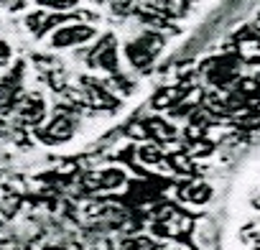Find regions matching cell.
<instances>
[{
    "label": "cell",
    "mask_w": 260,
    "mask_h": 250,
    "mask_svg": "<svg viewBox=\"0 0 260 250\" xmlns=\"http://www.w3.org/2000/svg\"><path fill=\"white\" fill-rule=\"evenodd\" d=\"M146 3H148V8H153L161 18L164 16H176V3H179V0H146Z\"/></svg>",
    "instance_id": "cell-12"
},
{
    "label": "cell",
    "mask_w": 260,
    "mask_h": 250,
    "mask_svg": "<svg viewBox=\"0 0 260 250\" xmlns=\"http://www.w3.org/2000/svg\"><path fill=\"white\" fill-rule=\"evenodd\" d=\"M89 64L97 67V69H105V72H117V44H115V36L107 34L100 39V44L89 51Z\"/></svg>",
    "instance_id": "cell-4"
},
{
    "label": "cell",
    "mask_w": 260,
    "mask_h": 250,
    "mask_svg": "<svg viewBox=\"0 0 260 250\" xmlns=\"http://www.w3.org/2000/svg\"><path fill=\"white\" fill-rule=\"evenodd\" d=\"M82 84L87 87V97L92 100L94 107H100V110H112V107H117L115 95H110V89H107L105 84H100L97 79H92V77H82Z\"/></svg>",
    "instance_id": "cell-8"
},
{
    "label": "cell",
    "mask_w": 260,
    "mask_h": 250,
    "mask_svg": "<svg viewBox=\"0 0 260 250\" xmlns=\"http://www.w3.org/2000/svg\"><path fill=\"white\" fill-rule=\"evenodd\" d=\"M36 6L49 13H69L79 6V0H36Z\"/></svg>",
    "instance_id": "cell-11"
},
{
    "label": "cell",
    "mask_w": 260,
    "mask_h": 250,
    "mask_svg": "<svg viewBox=\"0 0 260 250\" xmlns=\"http://www.w3.org/2000/svg\"><path fill=\"white\" fill-rule=\"evenodd\" d=\"M74 136V122L67 115H56L46 128L41 131V141L44 143H64Z\"/></svg>",
    "instance_id": "cell-7"
},
{
    "label": "cell",
    "mask_w": 260,
    "mask_h": 250,
    "mask_svg": "<svg viewBox=\"0 0 260 250\" xmlns=\"http://www.w3.org/2000/svg\"><path fill=\"white\" fill-rule=\"evenodd\" d=\"M79 16L82 13H44V11H34V13L26 16V26H28V31L36 39H41L46 31H54V28H59V26H64V23L79 18Z\"/></svg>",
    "instance_id": "cell-3"
},
{
    "label": "cell",
    "mask_w": 260,
    "mask_h": 250,
    "mask_svg": "<svg viewBox=\"0 0 260 250\" xmlns=\"http://www.w3.org/2000/svg\"><path fill=\"white\" fill-rule=\"evenodd\" d=\"M146 128H151V136L158 138V141H176V128H174V125H169L166 120L153 117V120H148Z\"/></svg>",
    "instance_id": "cell-10"
},
{
    "label": "cell",
    "mask_w": 260,
    "mask_h": 250,
    "mask_svg": "<svg viewBox=\"0 0 260 250\" xmlns=\"http://www.w3.org/2000/svg\"><path fill=\"white\" fill-rule=\"evenodd\" d=\"M13 59V51H11V44L8 41H0V67H8Z\"/></svg>",
    "instance_id": "cell-14"
},
{
    "label": "cell",
    "mask_w": 260,
    "mask_h": 250,
    "mask_svg": "<svg viewBox=\"0 0 260 250\" xmlns=\"http://www.w3.org/2000/svg\"><path fill=\"white\" fill-rule=\"evenodd\" d=\"M16 112L23 122L28 125H39L44 117H46V102L39 92H31V95H23L16 105Z\"/></svg>",
    "instance_id": "cell-5"
},
{
    "label": "cell",
    "mask_w": 260,
    "mask_h": 250,
    "mask_svg": "<svg viewBox=\"0 0 260 250\" xmlns=\"http://www.w3.org/2000/svg\"><path fill=\"white\" fill-rule=\"evenodd\" d=\"M97 36V28L89 23H64L51 31V49H74Z\"/></svg>",
    "instance_id": "cell-2"
},
{
    "label": "cell",
    "mask_w": 260,
    "mask_h": 250,
    "mask_svg": "<svg viewBox=\"0 0 260 250\" xmlns=\"http://www.w3.org/2000/svg\"><path fill=\"white\" fill-rule=\"evenodd\" d=\"M125 184V171L120 169H102V171H92L84 179V186L92 192H107V189H117Z\"/></svg>",
    "instance_id": "cell-6"
},
{
    "label": "cell",
    "mask_w": 260,
    "mask_h": 250,
    "mask_svg": "<svg viewBox=\"0 0 260 250\" xmlns=\"http://www.w3.org/2000/svg\"><path fill=\"white\" fill-rule=\"evenodd\" d=\"M138 156L146 161V164H158L164 156H161V151L156 148V146H143L141 151H138Z\"/></svg>",
    "instance_id": "cell-13"
},
{
    "label": "cell",
    "mask_w": 260,
    "mask_h": 250,
    "mask_svg": "<svg viewBox=\"0 0 260 250\" xmlns=\"http://www.w3.org/2000/svg\"><path fill=\"white\" fill-rule=\"evenodd\" d=\"M252 250H260V247H252Z\"/></svg>",
    "instance_id": "cell-15"
},
{
    "label": "cell",
    "mask_w": 260,
    "mask_h": 250,
    "mask_svg": "<svg viewBox=\"0 0 260 250\" xmlns=\"http://www.w3.org/2000/svg\"><path fill=\"white\" fill-rule=\"evenodd\" d=\"M181 199L191 202V204H207L212 199V186L209 184H191L181 192Z\"/></svg>",
    "instance_id": "cell-9"
},
{
    "label": "cell",
    "mask_w": 260,
    "mask_h": 250,
    "mask_svg": "<svg viewBox=\"0 0 260 250\" xmlns=\"http://www.w3.org/2000/svg\"><path fill=\"white\" fill-rule=\"evenodd\" d=\"M161 49H164V36L143 34V36H138V39L125 44V56H127V61L133 64L136 69H148L156 61Z\"/></svg>",
    "instance_id": "cell-1"
}]
</instances>
